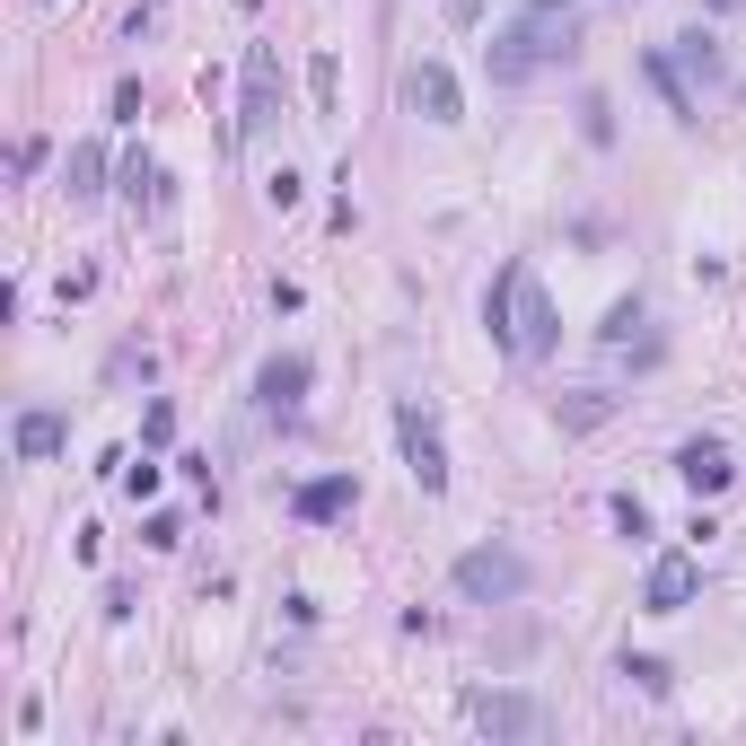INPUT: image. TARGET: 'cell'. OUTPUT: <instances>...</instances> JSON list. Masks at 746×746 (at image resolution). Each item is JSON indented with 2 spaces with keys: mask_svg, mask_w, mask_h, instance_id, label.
Here are the masks:
<instances>
[{
  "mask_svg": "<svg viewBox=\"0 0 746 746\" xmlns=\"http://www.w3.org/2000/svg\"><path fill=\"white\" fill-rule=\"evenodd\" d=\"M571 53H580V18H571L562 0H527L493 44H484V71H493L500 89H518V80H536V71L571 62Z\"/></svg>",
  "mask_w": 746,
  "mask_h": 746,
  "instance_id": "6da1fadb",
  "label": "cell"
},
{
  "mask_svg": "<svg viewBox=\"0 0 746 746\" xmlns=\"http://www.w3.org/2000/svg\"><path fill=\"white\" fill-rule=\"evenodd\" d=\"M484 325H493L500 352H518V361H545L553 334H562V317H553V299H545V281H536L527 263H500V272H493V290H484Z\"/></svg>",
  "mask_w": 746,
  "mask_h": 746,
  "instance_id": "7a4b0ae2",
  "label": "cell"
},
{
  "mask_svg": "<svg viewBox=\"0 0 746 746\" xmlns=\"http://www.w3.org/2000/svg\"><path fill=\"white\" fill-rule=\"evenodd\" d=\"M527 553H509V545H475V553H457V598L466 607H518L527 598Z\"/></svg>",
  "mask_w": 746,
  "mask_h": 746,
  "instance_id": "3957f363",
  "label": "cell"
},
{
  "mask_svg": "<svg viewBox=\"0 0 746 746\" xmlns=\"http://www.w3.org/2000/svg\"><path fill=\"white\" fill-rule=\"evenodd\" d=\"M466 712H475L484 738H545V729H553V712H545L536 694H475Z\"/></svg>",
  "mask_w": 746,
  "mask_h": 746,
  "instance_id": "277c9868",
  "label": "cell"
},
{
  "mask_svg": "<svg viewBox=\"0 0 746 746\" xmlns=\"http://www.w3.org/2000/svg\"><path fill=\"white\" fill-rule=\"evenodd\" d=\"M694 589H703V562H694V553H659L650 580H641V615H685Z\"/></svg>",
  "mask_w": 746,
  "mask_h": 746,
  "instance_id": "5b68a950",
  "label": "cell"
},
{
  "mask_svg": "<svg viewBox=\"0 0 746 746\" xmlns=\"http://www.w3.org/2000/svg\"><path fill=\"white\" fill-rule=\"evenodd\" d=\"M395 439H404L413 484H422V493H448V448H439V431L422 422V404H404V413H395Z\"/></svg>",
  "mask_w": 746,
  "mask_h": 746,
  "instance_id": "8992f818",
  "label": "cell"
},
{
  "mask_svg": "<svg viewBox=\"0 0 746 746\" xmlns=\"http://www.w3.org/2000/svg\"><path fill=\"white\" fill-rule=\"evenodd\" d=\"M308 352H272V361H263V370H255V404H263V413H299V404H308Z\"/></svg>",
  "mask_w": 746,
  "mask_h": 746,
  "instance_id": "52a82bcc",
  "label": "cell"
},
{
  "mask_svg": "<svg viewBox=\"0 0 746 746\" xmlns=\"http://www.w3.org/2000/svg\"><path fill=\"white\" fill-rule=\"evenodd\" d=\"M404 97H413V115H422V124H457V115H466V97H457V80H448V62H413V80H404Z\"/></svg>",
  "mask_w": 746,
  "mask_h": 746,
  "instance_id": "ba28073f",
  "label": "cell"
},
{
  "mask_svg": "<svg viewBox=\"0 0 746 746\" xmlns=\"http://www.w3.org/2000/svg\"><path fill=\"white\" fill-rule=\"evenodd\" d=\"M729 475H738V457H729L721 439H685V448H676V484H685V493H729Z\"/></svg>",
  "mask_w": 746,
  "mask_h": 746,
  "instance_id": "9c48e42d",
  "label": "cell"
},
{
  "mask_svg": "<svg viewBox=\"0 0 746 746\" xmlns=\"http://www.w3.org/2000/svg\"><path fill=\"white\" fill-rule=\"evenodd\" d=\"M667 62H676L685 89H712L721 80V35L712 27H685V35H667Z\"/></svg>",
  "mask_w": 746,
  "mask_h": 746,
  "instance_id": "30bf717a",
  "label": "cell"
},
{
  "mask_svg": "<svg viewBox=\"0 0 746 746\" xmlns=\"http://www.w3.org/2000/svg\"><path fill=\"white\" fill-rule=\"evenodd\" d=\"M352 500H361V484H352V475H317V484H299V493H290V509H299L308 527H325V518H343Z\"/></svg>",
  "mask_w": 746,
  "mask_h": 746,
  "instance_id": "8fae6325",
  "label": "cell"
},
{
  "mask_svg": "<svg viewBox=\"0 0 746 746\" xmlns=\"http://www.w3.org/2000/svg\"><path fill=\"white\" fill-rule=\"evenodd\" d=\"M238 132H272V53H263V44H255L247 53V115H238Z\"/></svg>",
  "mask_w": 746,
  "mask_h": 746,
  "instance_id": "7c38bea8",
  "label": "cell"
},
{
  "mask_svg": "<svg viewBox=\"0 0 746 746\" xmlns=\"http://www.w3.org/2000/svg\"><path fill=\"white\" fill-rule=\"evenodd\" d=\"M62 194H71V203H97V194H106V149H97V141H80V149L62 158Z\"/></svg>",
  "mask_w": 746,
  "mask_h": 746,
  "instance_id": "4fadbf2b",
  "label": "cell"
},
{
  "mask_svg": "<svg viewBox=\"0 0 746 746\" xmlns=\"http://www.w3.org/2000/svg\"><path fill=\"white\" fill-rule=\"evenodd\" d=\"M9 439H18V457H53L71 431H62V413H44V404H35V413H18V431H9Z\"/></svg>",
  "mask_w": 746,
  "mask_h": 746,
  "instance_id": "5bb4252c",
  "label": "cell"
},
{
  "mask_svg": "<svg viewBox=\"0 0 746 746\" xmlns=\"http://www.w3.org/2000/svg\"><path fill=\"white\" fill-rule=\"evenodd\" d=\"M308 97H317V115H325V124L343 115V71H334V53H317V62H308Z\"/></svg>",
  "mask_w": 746,
  "mask_h": 746,
  "instance_id": "9a60e30c",
  "label": "cell"
},
{
  "mask_svg": "<svg viewBox=\"0 0 746 746\" xmlns=\"http://www.w3.org/2000/svg\"><path fill=\"white\" fill-rule=\"evenodd\" d=\"M607 518H615L623 545H650V500H641V493H615V500H607Z\"/></svg>",
  "mask_w": 746,
  "mask_h": 746,
  "instance_id": "2e32d148",
  "label": "cell"
},
{
  "mask_svg": "<svg viewBox=\"0 0 746 746\" xmlns=\"http://www.w3.org/2000/svg\"><path fill=\"white\" fill-rule=\"evenodd\" d=\"M623 676H632L641 694H676V667H667V659H641V650H623Z\"/></svg>",
  "mask_w": 746,
  "mask_h": 746,
  "instance_id": "e0dca14e",
  "label": "cell"
},
{
  "mask_svg": "<svg viewBox=\"0 0 746 746\" xmlns=\"http://www.w3.org/2000/svg\"><path fill=\"white\" fill-rule=\"evenodd\" d=\"M641 317H650V308H641V299H615V308H607V325H598V334H607V343H632V325H641Z\"/></svg>",
  "mask_w": 746,
  "mask_h": 746,
  "instance_id": "ac0fdd59",
  "label": "cell"
},
{
  "mask_svg": "<svg viewBox=\"0 0 746 746\" xmlns=\"http://www.w3.org/2000/svg\"><path fill=\"white\" fill-rule=\"evenodd\" d=\"M299 194H308V185H299L290 167H272V176H263V203H272V211H299Z\"/></svg>",
  "mask_w": 746,
  "mask_h": 746,
  "instance_id": "d6986e66",
  "label": "cell"
},
{
  "mask_svg": "<svg viewBox=\"0 0 746 746\" xmlns=\"http://www.w3.org/2000/svg\"><path fill=\"white\" fill-rule=\"evenodd\" d=\"M580 132H589V141H615V106H607V97H580Z\"/></svg>",
  "mask_w": 746,
  "mask_h": 746,
  "instance_id": "ffe728a7",
  "label": "cell"
},
{
  "mask_svg": "<svg viewBox=\"0 0 746 746\" xmlns=\"http://www.w3.org/2000/svg\"><path fill=\"white\" fill-rule=\"evenodd\" d=\"M141 545H158V553H167V545H185V518H176V509H158V518L141 527Z\"/></svg>",
  "mask_w": 746,
  "mask_h": 746,
  "instance_id": "44dd1931",
  "label": "cell"
},
{
  "mask_svg": "<svg viewBox=\"0 0 746 746\" xmlns=\"http://www.w3.org/2000/svg\"><path fill=\"white\" fill-rule=\"evenodd\" d=\"M141 439H149V448L176 439V404H149V413H141Z\"/></svg>",
  "mask_w": 746,
  "mask_h": 746,
  "instance_id": "7402d4cb",
  "label": "cell"
},
{
  "mask_svg": "<svg viewBox=\"0 0 746 746\" xmlns=\"http://www.w3.org/2000/svg\"><path fill=\"white\" fill-rule=\"evenodd\" d=\"M141 106H149V97H141V80H115V124H141Z\"/></svg>",
  "mask_w": 746,
  "mask_h": 746,
  "instance_id": "603a6c76",
  "label": "cell"
},
{
  "mask_svg": "<svg viewBox=\"0 0 746 746\" xmlns=\"http://www.w3.org/2000/svg\"><path fill=\"white\" fill-rule=\"evenodd\" d=\"M607 404H615V395H598V386H589V395H571V404H562V422H598Z\"/></svg>",
  "mask_w": 746,
  "mask_h": 746,
  "instance_id": "cb8c5ba5",
  "label": "cell"
},
{
  "mask_svg": "<svg viewBox=\"0 0 746 746\" xmlns=\"http://www.w3.org/2000/svg\"><path fill=\"white\" fill-rule=\"evenodd\" d=\"M712 9H721V18H729V9H746V0H712Z\"/></svg>",
  "mask_w": 746,
  "mask_h": 746,
  "instance_id": "d4e9b609",
  "label": "cell"
}]
</instances>
